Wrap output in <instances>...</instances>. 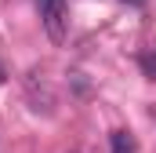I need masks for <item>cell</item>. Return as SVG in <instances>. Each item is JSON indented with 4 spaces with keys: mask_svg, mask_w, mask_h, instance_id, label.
Segmentation results:
<instances>
[{
    "mask_svg": "<svg viewBox=\"0 0 156 153\" xmlns=\"http://www.w3.org/2000/svg\"><path fill=\"white\" fill-rule=\"evenodd\" d=\"M37 7H40V22H44L47 37L55 44H62L69 37V4L66 0H37Z\"/></svg>",
    "mask_w": 156,
    "mask_h": 153,
    "instance_id": "1",
    "label": "cell"
},
{
    "mask_svg": "<svg viewBox=\"0 0 156 153\" xmlns=\"http://www.w3.org/2000/svg\"><path fill=\"white\" fill-rule=\"evenodd\" d=\"M109 146H113V153H134V139L127 131H113L109 135Z\"/></svg>",
    "mask_w": 156,
    "mask_h": 153,
    "instance_id": "2",
    "label": "cell"
},
{
    "mask_svg": "<svg viewBox=\"0 0 156 153\" xmlns=\"http://www.w3.org/2000/svg\"><path fill=\"white\" fill-rule=\"evenodd\" d=\"M138 66L145 69V76L156 80V51H142V55H138Z\"/></svg>",
    "mask_w": 156,
    "mask_h": 153,
    "instance_id": "3",
    "label": "cell"
},
{
    "mask_svg": "<svg viewBox=\"0 0 156 153\" xmlns=\"http://www.w3.org/2000/svg\"><path fill=\"white\" fill-rule=\"evenodd\" d=\"M120 4H131V7H145L149 0H120Z\"/></svg>",
    "mask_w": 156,
    "mask_h": 153,
    "instance_id": "4",
    "label": "cell"
},
{
    "mask_svg": "<svg viewBox=\"0 0 156 153\" xmlns=\"http://www.w3.org/2000/svg\"><path fill=\"white\" fill-rule=\"evenodd\" d=\"M4 80H7V69H4V66H0V84H4Z\"/></svg>",
    "mask_w": 156,
    "mask_h": 153,
    "instance_id": "5",
    "label": "cell"
}]
</instances>
